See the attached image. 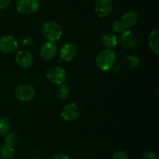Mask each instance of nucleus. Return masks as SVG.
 I'll return each instance as SVG.
<instances>
[{"mask_svg":"<svg viewBox=\"0 0 159 159\" xmlns=\"http://www.w3.org/2000/svg\"><path fill=\"white\" fill-rule=\"evenodd\" d=\"M113 72H114V73H116V74H118V73H119L120 72V70H121L120 66L119 65H115V66L113 67Z\"/></svg>","mask_w":159,"mask_h":159,"instance_id":"27","label":"nucleus"},{"mask_svg":"<svg viewBox=\"0 0 159 159\" xmlns=\"http://www.w3.org/2000/svg\"><path fill=\"white\" fill-rule=\"evenodd\" d=\"M46 77L50 82L57 85L64 84L67 80V72L58 65H52L46 71Z\"/></svg>","mask_w":159,"mask_h":159,"instance_id":"3","label":"nucleus"},{"mask_svg":"<svg viewBox=\"0 0 159 159\" xmlns=\"http://www.w3.org/2000/svg\"><path fill=\"white\" fill-rule=\"evenodd\" d=\"M34 43V40L32 37L29 35H25L23 37L20 38V40L18 41L19 46L22 47L23 48H27L30 47Z\"/></svg>","mask_w":159,"mask_h":159,"instance_id":"21","label":"nucleus"},{"mask_svg":"<svg viewBox=\"0 0 159 159\" xmlns=\"http://www.w3.org/2000/svg\"><path fill=\"white\" fill-rule=\"evenodd\" d=\"M142 159H158V156L155 152L152 151H146L143 154Z\"/></svg>","mask_w":159,"mask_h":159,"instance_id":"24","label":"nucleus"},{"mask_svg":"<svg viewBox=\"0 0 159 159\" xmlns=\"http://www.w3.org/2000/svg\"><path fill=\"white\" fill-rule=\"evenodd\" d=\"M57 52V47L54 42L47 41L40 48V57L45 61H51L54 59Z\"/></svg>","mask_w":159,"mask_h":159,"instance_id":"12","label":"nucleus"},{"mask_svg":"<svg viewBox=\"0 0 159 159\" xmlns=\"http://www.w3.org/2000/svg\"><path fill=\"white\" fill-rule=\"evenodd\" d=\"M113 159H128V154L124 150H119L113 154Z\"/></svg>","mask_w":159,"mask_h":159,"instance_id":"23","label":"nucleus"},{"mask_svg":"<svg viewBox=\"0 0 159 159\" xmlns=\"http://www.w3.org/2000/svg\"><path fill=\"white\" fill-rule=\"evenodd\" d=\"M116 62V53L111 49H103L99 52L96 59L98 68L102 72H107L114 66Z\"/></svg>","mask_w":159,"mask_h":159,"instance_id":"1","label":"nucleus"},{"mask_svg":"<svg viewBox=\"0 0 159 159\" xmlns=\"http://www.w3.org/2000/svg\"><path fill=\"white\" fill-rule=\"evenodd\" d=\"M16 98L22 101H30L35 97L36 91L33 86L30 84H20L14 91Z\"/></svg>","mask_w":159,"mask_h":159,"instance_id":"6","label":"nucleus"},{"mask_svg":"<svg viewBox=\"0 0 159 159\" xmlns=\"http://www.w3.org/2000/svg\"><path fill=\"white\" fill-rule=\"evenodd\" d=\"M139 64V58L134 55H127L121 59V65L126 70H135L136 68H138Z\"/></svg>","mask_w":159,"mask_h":159,"instance_id":"14","label":"nucleus"},{"mask_svg":"<svg viewBox=\"0 0 159 159\" xmlns=\"http://www.w3.org/2000/svg\"><path fill=\"white\" fill-rule=\"evenodd\" d=\"M101 44L107 49L116 48L117 45V37L112 33H105L101 36Z\"/></svg>","mask_w":159,"mask_h":159,"instance_id":"15","label":"nucleus"},{"mask_svg":"<svg viewBox=\"0 0 159 159\" xmlns=\"http://www.w3.org/2000/svg\"><path fill=\"white\" fill-rule=\"evenodd\" d=\"M19 142H20V138H19L18 135L14 132H9L5 137V143L11 147H14L18 145Z\"/></svg>","mask_w":159,"mask_h":159,"instance_id":"20","label":"nucleus"},{"mask_svg":"<svg viewBox=\"0 0 159 159\" xmlns=\"http://www.w3.org/2000/svg\"><path fill=\"white\" fill-rule=\"evenodd\" d=\"M15 59L17 65L22 69H29L34 64V56L30 51L26 49L16 51Z\"/></svg>","mask_w":159,"mask_h":159,"instance_id":"9","label":"nucleus"},{"mask_svg":"<svg viewBox=\"0 0 159 159\" xmlns=\"http://www.w3.org/2000/svg\"><path fill=\"white\" fill-rule=\"evenodd\" d=\"M16 156V153L13 147L5 143L0 147V157L2 159H15Z\"/></svg>","mask_w":159,"mask_h":159,"instance_id":"17","label":"nucleus"},{"mask_svg":"<svg viewBox=\"0 0 159 159\" xmlns=\"http://www.w3.org/2000/svg\"><path fill=\"white\" fill-rule=\"evenodd\" d=\"M112 0H96L94 5L95 12L99 18H106L113 11Z\"/></svg>","mask_w":159,"mask_h":159,"instance_id":"7","label":"nucleus"},{"mask_svg":"<svg viewBox=\"0 0 159 159\" xmlns=\"http://www.w3.org/2000/svg\"><path fill=\"white\" fill-rule=\"evenodd\" d=\"M120 21L125 29L133 27L139 21V13L136 10L127 11L122 16Z\"/></svg>","mask_w":159,"mask_h":159,"instance_id":"13","label":"nucleus"},{"mask_svg":"<svg viewBox=\"0 0 159 159\" xmlns=\"http://www.w3.org/2000/svg\"><path fill=\"white\" fill-rule=\"evenodd\" d=\"M79 48L75 44L68 42L61 46L60 49V57L65 62H71L74 60L78 55Z\"/></svg>","mask_w":159,"mask_h":159,"instance_id":"8","label":"nucleus"},{"mask_svg":"<svg viewBox=\"0 0 159 159\" xmlns=\"http://www.w3.org/2000/svg\"><path fill=\"white\" fill-rule=\"evenodd\" d=\"M112 28L114 32L117 33V34H121L124 31H125V27L123 25L122 22L120 20H115L112 23Z\"/></svg>","mask_w":159,"mask_h":159,"instance_id":"22","label":"nucleus"},{"mask_svg":"<svg viewBox=\"0 0 159 159\" xmlns=\"http://www.w3.org/2000/svg\"><path fill=\"white\" fill-rule=\"evenodd\" d=\"M70 93H71V88L69 86L68 84H61L57 87V90H56V97L57 99L64 101L68 98Z\"/></svg>","mask_w":159,"mask_h":159,"instance_id":"18","label":"nucleus"},{"mask_svg":"<svg viewBox=\"0 0 159 159\" xmlns=\"http://www.w3.org/2000/svg\"><path fill=\"white\" fill-rule=\"evenodd\" d=\"M52 159H71L68 155L65 154H57L53 157Z\"/></svg>","mask_w":159,"mask_h":159,"instance_id":"26","label":"nucleus"},{"mask_svg":"<svg viewBox=\"0 0 159 159\" xmlns=\"http://www.w3.org/2000/svg\"><path fill=\"white\" fill-rule=\"evenodd\" d=\"M120 42L125 49H133L138 43V38L134 33L130 30H127L120 34Z\"/></svg>","mask_w":159,"mask_h":159,"instance_id":"10","label":"nucleus"},{"mask_svg":"<svg viewBox=\"0 0 159 159\" xmlns=\"http://www.w3.org/2000/svg\"><path fill=\"white\" fill-rule=\"evenodd\" d=\"M40 0H18L16 9L22 15H31L38 10Z\"/></svg>","mask_w":159,"mask_h":159,"instance_id":"5","label":"nucleus"},{"mask_svg":"<svg viewBox=\"0 0 159 159\" xmlns=\"http://www.w3.org/2000/svg\"><path fill=\"white\" fill-rule=\"evenodd\" d=\"M41 33L48 41L55 42L60 40L63 31L58 23L53 20H48L42 25Z\"/></svg>","mask_w":159,"mask_h":159,"instance_id":"2","label":"nucleus"},{"mask_svg":"<svg viewBox=\"0 0 159 159\" xmlns=\"http://www.w3.org/2000/svg\"><path fill=\"white\" fill-rule=\"evenodd\" d=\"M148 45L151 50L156 55L159 54V31L155 29L148 36Z\"/></svg>","mask_w":159,"mask_h":159,"instance_id":"16","label":"nucleus"},{"mask_svg":"<svg viewBox=\"0 0 159 159\" xmlns=\"http://www.w3.org/2000/svg\"><path fill=\"white\" fill-rule=\"evenodd\" d=\"M12 2V0H0V11L7 9Z\"/></svg>","mask_w":159,"mask_h":159,"instance_id":"25","label":"nucleus"},{"mask_svg":"<svg viewBox=\"0 0 159 159\" xmlns=\"http://www.w3.org/2000/svg\"><path fill=\"white\" fill-rule=\"evenodd\" d=\"M80 114V109L75 103H68L62 108L61 115L65 121L71 122L75 120Z\"/></svg>","mask_w":159,"mask_h":159,"instance_id":"11","label":"nucleus"},{"mask_svg":"<svg viewBox=\"0 0 159 159\" xmlns=\"http://www.w3.org/2000/svg\"><path fill=\"white\" fill-rule=\"evenodd\" d=\"M12 124L10 118L7 116L0 117V136H6L10 131Z\"/></svg>","mask_w":159,"mask_h":159,"instance_id":"19","label":"nucleus"},{"mask_svg":"<svg viewBox=\"0 0 159 159\" xmlns=\"http://www.w3.org/2000/svg\"><path fill=\"white\" fill-rule=\"evenodd\" d=\"M18 48V41L15 37L9 35L0 37V51L6 55H12L16 53Z\"/></svg>","mask_w":159,"mask_h":159,"instance_id":"4","label":"nucleus"}]
</instances>
